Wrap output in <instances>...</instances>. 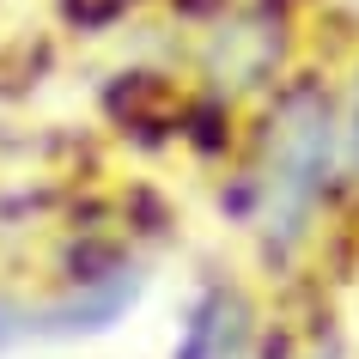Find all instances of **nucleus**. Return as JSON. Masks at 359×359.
Here are the masks:
<instances>
[{
  "label": "nucleus",
  "mask_w": 359,
  "mask_h": 359,
  "mask_svg": "<svg viewBox=\"0 0 359 359\" xmlns=\"http://www.w3.org/2000/svg\"><path fill=\"white\" fill-rule=\"evenodd\" d=\"M335 183V86L304 67L262 104L244 152V226L262 250V262L286 268L317 238L323 201Z\"/></svg>",
  "instance_id": "1"
},
{
  "label": "nucleus",
  "mask_w": 359,
  "mask_h": 359,
  "mask_svg": "<svg viewBox=\"0 0 359 359\" xmlns=\"http://www.w3.org/2000/svg\"><path fill=\"white\" fill-rule=\"evenodd\" d=\"M250 347H256V299L231 280L208 286L183 317L177 359H250Z\"/></svg>",
  "instance_id": "2"
},
{
  "label": "nucleus",
  "mask_w": 359,
  "mask_h": 359,
  "mask_svg": "<svg viewBox=\"0 0 359 359\" xmlns=\"http://www.w3.org/2000/svg\"><path fill=\"white\" fill-rule=\"evenodd\" d=\"M335 152H341V183L359 189V61L347 86L335 92Z\"/></svg>",
  "instance_id": "3"
},
{
  "label": "nucleus",
  "mask_w": 359,
  "mask_h": 359,
  "mask_svg": "<svg viewBox=\"0 0 359 359\" xmlns=\"http://www.w3.org/2000/svg\"><path fill=\"white\" fill-rule=\"evenodd\" d=\"M323 359H335V353H323Z\"/></svg>",
  "instance_id": "4"
}]
</instances>
